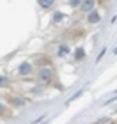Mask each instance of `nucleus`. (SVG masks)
<instances>
[{
  "mask_svg": "<svg viewBox=\"0 0 117 124\" xmlns=\"http://www.w3.org/2000/svg\"><path fill=\"white\" fill-rule=\"evenodd\" d=\"M52 78H53V71L50 69V67H43V69H39V73H37V82L50 83V82H52Z\"/></svg>",
  "mask_w": 117,
  "mask_h": 124,
  "instance_id": "obj_1",
  "label": "nucleus"
},
{
  "mask_svg": "<svg viewBox=\"0 0 117 124\" xmlns=\"http://www.w3.org/2000/svg\"><path fill=\"white\" fill-rule=\"evenodd\" d=\"M32 66L30 62H21V64L18 66V75H21V76H27V75H30L32 73Z\"/></svg>",
  "mask_w": 117,
  "mask_h": 124,
  "instance_id": "obj_2",
  "label": "nucleus"
},
{
  "mask_svg": "<svg viewBox=\"0 0 117 124\" xmlns=\"http://www.w3.org/2000/svg\"><path fill=\"white\" fill-rule=\"evenodd\" d=\"M94 5H96V2H94V0H82L80 9L83 11V13H91V11L94 9Z\"/></svg>",
  "mask_w": 117,
  "mask_h": 124,
  "instance_id": "obj_3",
  "label": "nucleus"
},
{
  "mask_svg": "<svg viewBox=\"0 0 117 124\" xmlns=\"http://www.w3.org/2000/svg\"><path fill=\"white\" fill-rule=\"evenodd\" d=\"M87 21H89V23H98V21H99V13L96 9H92L91 13H87Z\"/></svg>",
  "mask_w": 117,
  "mask_h": 124,
  "instance_id": "obj_4",
  "label": "nucleus"
},
{
  "mask_svg": "<svg viewBox=\"0 0 117 124\" xmlns=\"http://www.w3.org/2000/svg\"><path fill=\"white\" fill-rule=\"evenodd\" d=\"M9 103L13 106H16V108H21V106H25V99H21V98H11Z\"/></svg>",
  "mask_w": 117,
  "mask_h": 124,
  "instance_id": "obj_5",
  "label": "nucleus"
},
{
  "mask_svg": "<svg viewBox=\"0 0 117 124\" xmlns=\"http://www.w3.org/2000/svg\"><path fill=\"white\" fill-rule=\"evenodd\" d=\"M68 53H69V46H68V44H60L59 50H57V55H59V57H66Z\"/></svg>",
  "mask_w": 117,
  "mask_h": 124,
  "instance_id": "obj_6",
  "label": "nucleus"
},
{
  "mask_svg": "<svg viewBox=\"0 0 117 124\" xmlns=\"http://www.w3.org/2000/svg\"><path fill=\"white\" fill-rule=\"evenodd\" d=\"M53 2H55V0H37V4L41 5L43 9H48V7H52V5H53Z\"/></svg>",
  "mask_w": 117,
  "mask_h": 124,
  "instance_id": "obj_7",
  "label": "nucleus"
},
{
  "mask_svg": "<svg viewBox=\"0 0 117 124\" xmlns=\"http://www.w3.org/2000/svg\"><path fill=\"white\" fill-rule=\"evenodd\" d=\"M62 18H64L62 13H53V16H52V23H59V21H62Z\"/></svg>",
  "mask_w": 117,
  "mask_h": 124,
  "instance_id": "obj_8",
  "label": "nucleus"
},
{
  "mask_svg": "<svg viewBox=\"0 0 117 124\" xmlns=\"http://www.w3.org/2000/svg\"><path fill=\"white\" fill-rule=\"evenodd\" d=\"M83 57H85V50H83V48H78L76 53H75V59H76V60H82Z\"/></svg>",
  "mask_w": 117,
  "mask_h": 124,
  "instance_id": "obj_9",
  "label": "nucleus"
},
{
  "mask_svg": "<svg viewBox=\"0 0 117 124\" xmlns=\"http://www.w3.org/2000/svg\"><path fill=\"white\" fill-rule=\"evenodd\" d=\"M82 94H83V91H78V92H76V94L73 96V98H69L68 101H66V103H68V105H69V103H73V101H75V99H78V98H80Z\"/></svg>",
  "mask_w": 117,
  "mask_h": 124,
  "instance_id": "obj_10",
  "label": "nucleus"
},
{
  "mask_svg": "<svg viewBox=\"0 0 117 124\" xmlns=\"http://www.w3.org/2000/svg\"><path fill=\"white\" fill-rule=\"evenodd\" d=\"M105 52H107V48H103V50H101V52H99V55H98V57H96V64H98V62H99V60H101V59L105 57Z\"/></svg>",
  "mask_w": 117,
  "mask_h": 124,
  "instance_id": "obj_11",
  "label": "nucleus"
},
{
  "mask_svg": "<svg viewBox=\"0 0 117 124\" xmlns=\"http://www.w3.org/2000/svg\"><path fill=\"white\" fill-rule=\"evenodd\" d=\"M5 85H7V76H0V87H5Z\"/></svg>",
  "mask_w": 117,
  "mask_h": 124,
  "instance_id": "obj_12",
  "label": "nucleus"
},
{
  "mask_svg": "<svg viewBox=\"0 0 117 124\" xmlns=\"http://www.w3.org/2000/svg\"><path fill=\"white\" fill-rule=\"evenodd\" d=\"M80 4H82V0H69V5H71V7H78Z\"/></svg>",
  "mask_w": 117,
  "mask_h": 124,
  "instance_id": "obj_13",
  "label": "nucleus"
},
{
  "mask_svg": "<svg viewBox=\"0 0 117 124\" xmlns=\"http://www.w3.org/2000/svg\"><path fill=\"white\" fill-rule=\"evenodd\" d=\"M4 110H5V106H4L2 103H0V114H2V112H4Z\"/></svg>",
  "mask_w": 117,
  "mask_h": 124,
  "instance_id": "obj_14",
  "label": "nucleus"
},
{
  "mask_svg": "<svg viewBox=\"0 0 117 124\" xmlns=\"http://www.w3.org/2000/svg\"><path fill=\"white\" fill-rule=\"evenodd\" d=\"M114 53H115V55H117V48H115V50H114Z\"/></svg>",
  "mask_w": 117,
  "mask_h": 124,
  "instance_id": "obj_15",
  "label": "nucleus"
},
{
  "mask_svg": "<svg viewBox=\"0 0 117 124\" xmlns=\"http://www.w3.org/2000/svg\"><path fill=\"white\" fill-rule=\"evenodd\" d=\"M43 124H46V122H43Z\"/></svg>",
  "mask_w": 117,
  "mask_h": 124,
  "instance_id": "obj_16",
  "label": "nucleus"
},
{
  "mask_svg": "<svg viewBox=\"0 0 117 124\" xmlns=\"http://www.w3.org/2000/svg\"><path fill=\"white\" fill-rule=\"evenodd\" d=\"M115 94H117V91H115Z\"/></svg>",
  "mask_w": 117,
  "mask_h": 124,
  "instance_id": "obj_17",
  "label": "nucleus"
}]
</instances>
